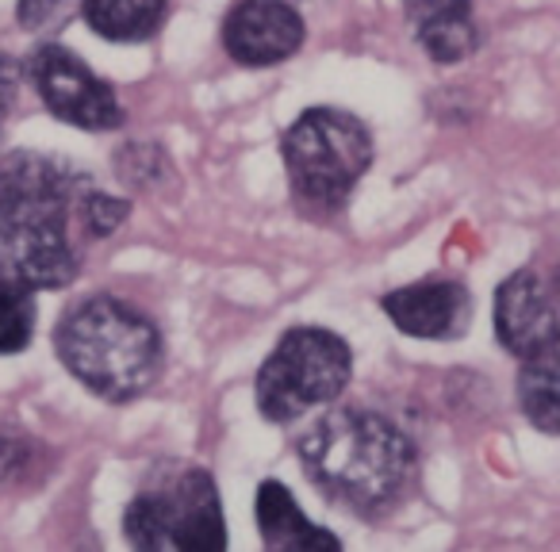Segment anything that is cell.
Returning <instances> with one entry per match:
<instances>
[{"instance_id": "obj_1", "label": "cell", "mask_w": 560, "mask_h": 552, "mask_svg": "<svg viewBox=\"0 0 560 552\" xmlns=\"http://www.w3.org/2000/svg\"><path fill=\"white\" fill-rule=\"evenodd\" d=\"M300 465L307 480L353 510L392 506L415 472V445L373 411H335L300 437Z\"/></svg>"}, {"instance_id": "obj_2", "label": "cell", "mask_w": 560, "mask_h": 552, "mask_svg": "<svg viewBox=\"0 0 560 552\" xmlns=\"http://www.w3.org/2000/svg\"><path fill=\"white\" fill-rule=\"evenodd\" d=\"M58 361L70 376L108 403H127L158 380L162 334L142 312L112 296L73 304L55 327Z\"/></svg>"}, {"instance_id": "obj_3", "label": "cell", "mask_w": 560, "mask_h": 552, "mask_svg": "<svg viewBox=\"0 0 560 552\" xmlns=\"http://www.w3.org/2000/svg\"><path fill=\"white\" fill-rule=\"evenodd\" d=\"M292 196L304 211H338L373 165V134L342 108H312L280 139Z\"/></svg>"}, {"instance_id": "obj_4", "label": "cell", "mask_w": 560, "mask_h": 552, "mask_svg": "<svg viewBox=\"0 0 560 552\" xmlns=\"http://www.w3.org/2000/svg\"><path fill=\"white\" fill-rule=\"evenodd\" d=\"M350 376L353 353L342 338L323 327H296L272 345L257 368V411L269 422H296L342 396Z\"/></svg>"}, {"instance_id": "obj_5", "label": "cell", "mask_w": 560, "mask_h": 552, "mask_svg": "<svg viewBox=\"0 0 560 552\" xmlns=\"http://www.w3.org/2000/svg\"><path fill=\"white\" fill-rule=\"evenodd\" d=\"M27 78L50 116L78 131H116L124 124V104L116 89L58 43H47L27 58Z\"/></svg>"}, {"instance_id": "obj_6", "label": "cell", "mask_w": 560, "mask_h": 552, "mask_svg": "<svg viewBox=\"0 0 560 552\" xmlns=\"http://www.w3.org/2000/svg\"><path fill=\"white\" fill-rule=\"evenodd\" d=\"M223 47L238 66H277L304 47V20L284 0H238L223 20Z\"/></svg>"}, {"instance_id": "obj_7", "label": "cell", "mask_w": 560, "mask_h": 552, "mask_svg": "<svg viewBox=\"0 0 560 552\" xmlns=\"http://www.w3.org/2000/svg\"><path fill=\"white\" fill-rule=\"evenodd\" d=\"M495 338L511 357L526 361L560 338V315L541 277L529 269L511 272L495 289Z\"/></svg>"}, {"instance_id": "obj_8", "label": "cell", "mask_w": 560, "mask_h": 552, "mask_svg": "<svg viewBox=\"0 0 560 552\" xmlns=\"http://www.w3.org/2000/svg\"><path fill=\"white\" fill-rule=\"evenodd\" d=\"M165 514V537L177 552H219L226 544L223 503L211 472L188 468L170 488L158 491Z\"/></svg>"}, {"instance_id": "obj_9", "label": "cell", "mask_w": 560, "mask_h": 552, "mask_svg": "<svg viewBox=\"0 0 560 552\" xmlns=\"http://www.w3.org/2000/svg\"><path fill=\"white\" fill-rule=\"evenodd\" d=\"M468 289L457 281H419L381 300L384 315L419 342H453L468 327Z\"/></svg>"}, {"instance_id": "obj_10", "label": "cell", "mask_w": 560, "mask_h": 552, "mask_svg": "<svg viewBox=\"0 0 560 552\" xmlns=\"http://www.w3.org/2000/svg\"><path fill=\"white\" fill-rule=\"evenodd\" d=\"M407 12H411L415 39L442 66L465 62L480 43L468 0H411Z\"/></svg>"}, {"instance_id": "obj_11", "label": "cell", "mask_w": 560, "mask_h": 552, "mask_svg": "<svg viewBox=\"0 0 560 552\" xmlns=\"http://www.w3.org/2000/svg\"><path fill=\"white\" fill-rule=\"evenodd\" d=\"M257 529H261L269 549H292V552H335L342 549L330 529H319L304 518L292 491L277 480H265L257 488Z\"/></svg>"}, {"instance_id": "obj_12", "label": "cell", "mask_w": 560, "mask_h": 552, "mask_svg": "<svg viewBox=\"0 0 560 552\" xmlns=\"http://www.w3.org/2000/svg\"><path fill=\"white\" fill-rule=\"evenodd\" d=\"M518 403L541 434L560 437V338L522 361Z\"/></svg>"}, {"instance_id": "obj_13", "label": "cell", "mask_w": 560, "mask_h": 552, "mask_svg": "<svg viewBox=\"0 0 560 552\" xmlns=\"http://www.w3.org/2000/svg\"><path fill=\"white\" fill-rule=\"evenodd\" d=\"M85 24L108 43H142L158 32L165 0H81Z\"/></svg>"}, {"instance_id": "obj_14", "label": "cell", "mask_w": 560, "mask_h": 552, "mask_svg": "<svg viewBox=\"0 0 560 552\" xmlns=\"http://www.w3.org/2000/svg\"><path fill=\"white\" fill-rule=\"evenodd\" d=\"M35 292L0 281V353H20L35 334Z\"/></svg>"}, {"instance_id": "obj_15", "label": "cell", "mask_w": 560, "mask_h": 552, "mask_svg": "<svg viewBox=\"0 0 560 552\" xmlns=\"http://www.w3.org/2000/svg\"><path fill=\"white\" fill-rule=\"evenodd\" d=\"M127 211H131L127 200L108 196V192H96V188H89L78 203V215L85 219V231L93 234V238H108L112 231H119V226L127 223Z\"/></svg>"}, {"instance_id": "obj_16", "label": "cell", "mask_w": 560, "mask_h": 552, "mask_svg": "<svg viewBox=\"0 0 560 552\" xmlns=\"http://www.w3.org/2000/svg\"><path fill=\"white\" fill-rule=\"evenodd\" d=\"M35 449H39V445H32L27 437L0 434V483H16L20 475H32Z\"/></svg>"}, {"instance_id": "obj_17", "label": "cell", "mask_w": 560, "mask_h": 552, "mask_svg": "<svg viewBox=\"0 0 560 552\" xmlns=\"http://www.w3.org/2000/svg\"><path fill=\"white\" fill-rule=\"evenodd\" d=\"M162 169V150L158 146H124L119 150V173L135 185H150Z\"/></svg>"}, {"instance_id": "obj_18", "label": "cell", "mask_w": 560, "mask_h": 552, "mask_svg": "<svg viewBox=\"0 0 560 552\" xmlns=\"http://www.w3.org/2000/svg\"><path fill=\"white\" fill-rule=\"evenodd\" d=\"M20 78H24V70H20V62H16V58L0 55V127H4V119H9L12 104H16Z\"/></svg>"}, {"instance_id": "obj_19", "label": "cell", "mask_w": 560, "mask_h": 552, "mask_svg": "<svg viewBox=\"0 0 560 552\" xmlns=\"http://www.w3.org/2000/svg\"><path fill=\"white\" fill-rule=\"evenodd\" d=\"M55 9H58V0H20L16 16L24 27H43L50 16H55Z\"/></svg>"}, {"instance_id": "obj_20", "label": "cell", "mask_w": 560, "mask_h": 552, "mask_svg": "<svg viewBox=\"0 0 560 552\" xmlns=\"http://www.w3.org/2000/svg\"><path fill=\"white\" fill-rule=\"evenodd\" d=\"M552 289H557V300H560V269H557V281H552Z\"/></svg>"}]
</instances>
